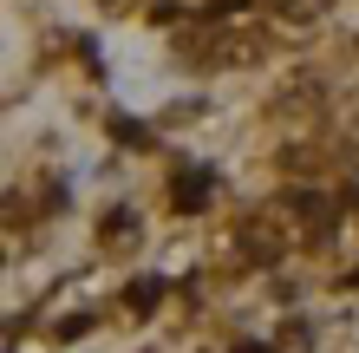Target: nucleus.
<instances>
[{
  "mask_svg": "<svg viewBox=\"0 0 359 353\" xmlns=\"http://www.w3.org/2000/svg\"><path fill=\"white\" fill-rule=\"evenodd\" d=\"M203 203H209V171L177 177V210H203Z\"/></svg>",
  "mask_w": 359,
  "mask_h": 353,
  "instance_id": "f257e3e1",
  "label": "nucleus"
},
{
  "mask_svg": "<svg viewBox=\"0 0 359 353\" xmlns=\"http://www.w3.org/2000/svg\"><path fill=\"white\" fill-rule=\"evenodd\" d=\"M131 307H137V314H144V307H157V281H137L131 288Z\"/></svg>",
  "mask_w": 359,
  "mask_h": 353,
  "instance_id": "f03ea898",
  "label": "nucleus"
}]
</instances>
